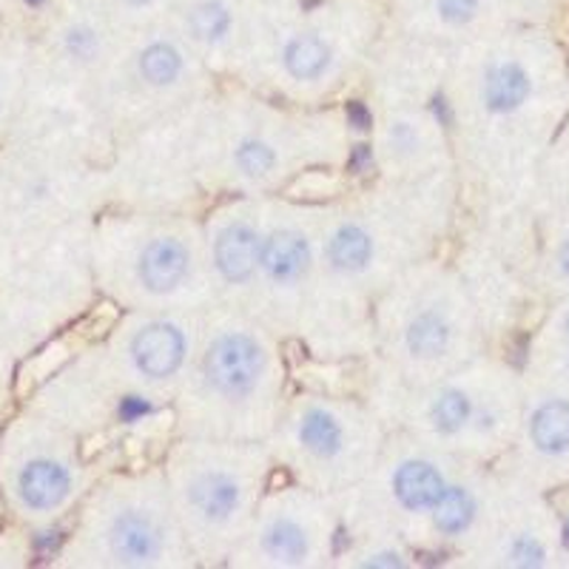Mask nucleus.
Returning <instances> with one entry per match:
<instances>
[{"mask_svg":"<svg viewBox=\"0 0 569 569\" xmlns=\"http://www.w3.org/2000/svg\"><path fill=\"white\" fill-rule=\"evenodd\" d=\"M131 359L149 379H169L186 359V337L169 322H151L131 339Z\"/></svg>","mask_w":569,"mask_h":569,"instance_id":"obj_2","label":"nucleus"},{"mask_svg":"<svg viewBox=\"0 0 569 569\" xmlns=\"http://www.w3.org/2000/svg\"><path fill=\"white\" fill-rule=\"evenodd\" d=\"M567 330H569V313H567Z\"/></svg>","mask_w":569,"mask_h":569,"instance_id":"obj_28","label":"nucleus"},{"mask_svg":"<svg viewBox=\"0 0 569 569\" xmlns=\"http://www.w3.org/2000/svg\"><path fill=\"white\" fill-rule=\"evenodd\" d=\"M393 490L401 507H408L413 512H425L439 505L447 485L433 465H427V461H405L393 476Z\"/></svg>","mask_w":569,"mask_h":569,"instance_id":"obj_7","label":"nucleus"},{"mask_svg":"<svg viewBox=\"0 0 569 569\" xmlns=\"http://www.w3.org/2000/svg\"><path fill=\"white\" fill-rule=\"evenodd\" d=\"M259 257H262V242L251 226H228L213 246L217 271L228 282H248L257 273Z\"/></svg>","mask_w":569,"mask_h":569,"instance_id":"obj_3","label":"nucleus"},{"mask_svg":"<svg viewBox=\"0 0 569 569\" xmlns=\"http://www.w3.org/2000/svg\"><path fill=\"white\" fill-rule=\"evenodd\" d=\"M299 439L317 456H337L342 447V427L325 410H308L299 425Z\"/></svg>","mask_w":569,"mask_h":569,"instance_id":"obj_14","label":"nucleus"},{"mask_svg":"<svg viewBox=\"0 0 569 569\" xmlns=\"http://www.w3.org/2000/svg\"><path fill=\"white\" fill-rule=\"evenodd\" d=\"M188 273V251L174 237H160L140 257V279L154 293L174 291Z\"/></svg>","mask_w":569,"mask_h":569,"instance_id":"obj_4","label":"nucleus"},{"mask_svg":"<svg viewBox=\"0 0 569 569\" xmlns=\"http://www.w3.org/2000/svg\"><path fill=\"white\" fill-rule=\"evenodd\" d=\"M188 23H191V32H194L197 38L206 40V43H213V40L226 38V32L231 29V14H228V9L222 7V3H217V0H206V3L194 7Z\"/></svg>","mask_w":569,"mask_h":569,"instance_id":"obj_19","label":"nucleus"},{"mask_svg":"<svg viewBox=\"0 0 569 569\" xmlns=\"http://www.w3.org/2000/svg\"><path fill=\"white\" fill-rule=\"evenodd\" d=\"M368 563L370 567H401V556H396V552H379Z\"/></svg>","mask_w":569,"mask_h":569,"instance_id":"obj_24","label":"nucleus"},{"mask_svg":"<svg viewBox=\"0 0 569 569\" xmlns=\"http://www.w3.org/2000/svg\"><path fill=\"white\" fill-rule=\"evenodd\" d=\"M111 547L120 561L149 563L160 552V532L149 518L131 512V516L117 518L114 530H111Z\"/></svg>","mask_w":569,"mask_h":569,"instance_id":"obj_8","label":"nucleus"},{"mask_svg":"<svg viewBox=\"0 0 569 569\" xmlns=\"http://www.w3.org/2000/svg\"><path fill=\"white\" fill-rule=\"evenodd\" d=\"M18 490L29 510H54L69 496L71 476L58 461H32L20 472Z\"/></svg>","mask_w":569,"mask_h":569,"instance_id":"obj_5","label":"nucleus"},{"mask_svg":"<svg viewBox=\"0 0 569 569\" xmlns=\"http://www.w3.org/2000/svg\"><path fill=\"white\" fill-rule=\"evenodd\" d=\"M510 558L521 567H536V563H543L547 552H543L541 543L530 536H521L516 543L510 547Z\"/></svg>","mask_w":569,"mask_h":569,"instance_id":"obj_22","label":"nucleus"},{"mask_svg":"<svg viewBox=\"0 0 569 569\" xmlns=\"http://www.w3.org/2000/svg\"><path fill=\"white\" fill-rule=\"evenodd\" d=\"M262 365H266V356L257 339L248 333H226L208 350L206 376L217 393L240 399L257 388Z\"/></svg>","mask_w":569,"mask_h":569,"instance_id":"obj_1","label":"nucleus"},{"mask_svg":"<svg viewBox=\"0 0 569 569\" xmlns=\"http://www.w3.org/2000/svg\"><path fill=\"white\" fill-rule=\"evenodd\" d=\"M273 162H277V157H273V149L266 146V142L246 140L240 149H237V166H240L242 174L248 177L268 174V171L273 169Z\"/></svg>","mask_w":569,"mask_h":569,"instance_id":"obj_21","label":"nucleus"},{"mask_svg":"<svg viewBox=\"0 0 569 569\" xmlns=\"http://www.w3.org/2000/svg\"><path fill=\"white\" fill-rule=\"evenodd\" d=\"M311 262V248L305 242L302 233L279 231L271 240L262 242V257H259V268L266 271L268 279L279 284L297 282Z\"/></svg>","mask_w":569,"mask_h":569,"instance_id":"obj_6","label":"nucleus"},{"mask_svg":"<svg viewBox=\"0 0 569 569\" xmlns=\"http://www.w3.org/2000/svg\"><path fill=\"white\" fill-rule=\"evenodd\" d=\"M558 266H561V271L569 277V240L563 242L561 251H558Z\"/></svg>","mask_w":569,"mask_h":569,"instance_id":"obj_25","label":"nucleus"},{"mask_svg":"<svg viewBox=\"0 0 569 569\" xmlns=\"http://www.w3.org/2000/svg\"><path fill=\"white\" fill-rule=\"evenodd\" d=\"M29 3H40V0H29Z\"/></svg>","mask_w":569,"mask_h":569,"instance_id":"obj_27","label":"nucleus"},{"mask_svg":"<svg viewBox=\"0 0 569 569\" xmlns=\"http://www.w3.org/2000/svg\"><path fill=\"white\" fill-rule=\"evenodd\" d=\"M330 66V49L317 34H299L284 46V69L297 80L322 78Z\"/></svg>","mask_w":569,"mask_h":569,"instance_id":"obj_12","label":"nucleus"},{"mask_svg":"<svg viewBox=\"0 0 569 569\" xmlns=\"http://www.w3.org/2000/svg\"><path fill=\"white\" fill-rule=\"evenodd\" d=\"M370 257H373V240H370L368 231H362L359 226H345L333 233V240H330V262L339 271H362L370 262Z\"/></svg>","mask_w":569,"mask_h":569,"instance_id":"obj_13","label":"nucleus"},{"mask_svg":"<svg viewBox=\"0 0 569 569\" xmlns=\"http://www.w3.org/2000/svg\"><path fill=\"white\" fill-rule=\"evenodd\" d=\"M191 505L208 521H226L240 507V485L226 472H202L191 485Z\"/></svg>","mask_w":569,"mask_h":569,"instance_id":"obj_9","label":"nucleus"},{"mask_svg":"<svg viewBox=\"0 0 569 569\" xmlns=\"http://www.w3.org/2000/svg\"><path fill=\"white\" fill-rule=\"evenodd\" d=\"M450 342V325L439 317V313H421L413 319V325L408 328V348L416 356H439L441 350Z\"/></svg>","mask_w":569,"mask_h":569,"instance_id":"obj_16","label":"nucleus"},{"mask_svg":"<svg viewBox=\"0 0 569 569\" xmlns=\"http://www.w3.org/2000/svg\"><path fill=\"white\" fill-rule=\"evenodd\" d=\"M266 552L277 561L297 563L308 556V532L288 518H279L266 532Z\"/></svg>","mask_w":569,"mask_h":569,"instance_id":"obj_15","label":"nucleus"},{"mask_svg":"<svg viewBox=\"0 0 569 569\" xmlns=\"http://www.w3.org/2000/svg\"><path fill=\"white\" fill-rule=\"evenodd\" d=\"M126 3H131V7H146L149 0H126Z\"/></svg>","mask_w":569,"mask_h":569,"instance_id":"obj_26","label":"nucleus"},{"mask_svg":"<svg viewBox=\"0 0 569 569\" xmlns=\"http://www.w3.org/2000/svg\"><path fill=\"white\" fill-rule=\"evenodd\" d=\"M476 9H479V0H439V12L447 23H467Z\"/></svg>","mask_w":569,"mask_h":569,"instance_id":"obj_23","label":"nucleus"},{"mask_svg":"<svg viewBox=\"0 0 569 569\" xmlns=\"http://www.w3.org/2000/svg\"><path fill=\"white\" fill-rule=\"evenodd\" d=\"M182 58L174 46L169 43H151L140 54V74L151 86H169L180 78Z\"/></svg>","mask_w":569,"mask_h":569,"instance_id":"obj_17","label":"nucleus"},{"mask_svg":"<svg viewBox=\"0 0 569 569\" xmlns=\"http://www.w3.org/2000/svg\"><path fill=\"white\" fill-rule=\"evenodd\" d=\"M530 439L538 453L561 456L569 450V401L550 399L530 419Z\"/></svg>","mask_w":569,"mask_h":569,"instance_id":"obj_10","label":"nucleus"},{"mask_svg":"<svg viewBox=\"0 0 569 569\" xmlns=\"http://www.w3.org/2000/svg\"><path fill=\"white\" fill-rule=\"evenodd\" d=\"M472 512H476L472 498L465 490H459V487H447L445 496L439 498V505L433 507L436 527L441 532H447V536H459V532H465L470 527Z\"/></svg>","mask_w":569,"mask_h":569,"instance_id":"obj_18","label":"nucleus"},{"mask_svg":"<svg viewBox=\"0 0 569 569\" xmlns=\"http://www.w3.org/2000/svg\"><path fill=\"white\" fill-rule=\"evenodd\" d=\"M530 98V78L518 63L492 66L485 80V103L496 114H510Z\"/></svg>","mask_w":569,"mask_h":569,"instance_id":"obj_11","label":"nucleus"},{"mask_svg":"<svg viewBox=\"0 0 569 569\" xmlns=\"http://www.w3.org/2000/svg\"><path fill=\"white\" fill-rule=\"evenodd\" d=\"M470 419V401L461 390H445L433 405V425L441 433H459Z\"/></svg>","mask_w":569,"mask_h":569,"instance_id":"obj_20","label":"nucleus"}]
</instances>
